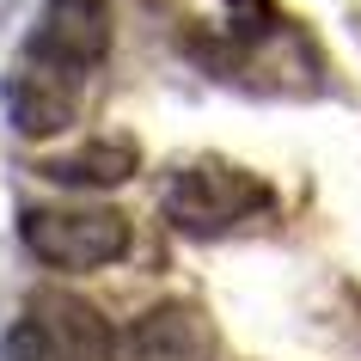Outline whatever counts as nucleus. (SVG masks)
Here are the masks:
<instances>
[{
    "instance_id": "f257e3e1",
    "label": "nucleus",
    "mask_w": 361,
    "mask_h": 361,
    "mask_svg": "<svg viewBox=\"0 0 361 361\" xmlns=\"http://www.w3.org/2000/svg\"><path fill=\"white\" fill-rule=\"evenodd\" d=\"M6 361H116V331L92 300L37 288L6 331Z\"/></svg>"
},
{
    "instance_id": "f03ea898",
    "label": "nucleus",
    "mask_w": 361,
    "mask_h": 361,
    "mask_svg": "<svg viewBox=\"0 0 361 361\" xmlns=\"http://www.w3.org/2000/svg\"><path fill=\"white\" fill-rule=\"evenodd\" d=\"M269 209V184L233 159H184L166 178V221L178 233H227Z\"/></svg>"
},
{
    "instance_id": "7ed1b4c3",
    "label": "nucleus",
    "mask_w": 361,
    "mask_h": 361,
    "mask_svg": "<svg viewBox=\"0 0 361 361\" xmlns=\"http://www.w3.org/2000/svg\"><path fill=\"white\" fill-rule=\"evenodd\" d=\"M104 56H111V0H43V13L25 31L19 68H37L86 92Z\"/></svg>"
},
{
    "instance_id": "20e7f679",
    "label": "nucleus",
    "mask_w": 361,
    "mask_h": 361,
    "mask_svg": "<svg viewBox=\"0 0 361 361\" xmlns=\"http://www.w3.org/2000/svg\"><path fill=\"white\" fill-rule=\"evenodd\" d=\"M19 239L43 269L86 276V269H104L129 251V221L116 209H25Z\"/></svg>"
},
{
    "instance_id": "39448f33",
    "label": "nucleus",
    "mask_w": 361,
    "mask_h": 361,
    "mask_svg": "<svg viewBox=\"0 0 361 361\" xmlns=\"http://www.w3.org/2000/svg\"><path fill=\"white\" fill-rule=\"evenodd\" d=\"M209 355H214V331L190 300L147 306L129 324V337L116 343V361H209Z\"/></svg>"
},
{
    "instance_id": "423d86ee",
    "label": "nucleus",
    "mask_w": 361,
    "mask_h": 361,
    "mask_svg": "<svg viewBox=\"0 0 361 361\" xmlns=\"http://www.w3.org/2000/svg\"><path fill=\"white\" fill-rule=\"evenodd\" d=\"M80 98H86L80 86L49 80V74H37V68H13V74H6V116H13V129L31 135V141L61 135L80 116Z\"/></svg>"
},
{
    "instance_id": "0eeeda50",
    "label": "nucleus",
    "mask_w": 361,
    "mask_h": 361,
    "mask_svg": "<svg viewBox=\"0 0 361 361\" xmlns=\"http://www.w3.org/2000/svg\"><path fill=\"white\" fill-rule=\"evenodd\" d=\"M135 171H141V147H135L129 135H92L86 147L49 159V166H43V178H56V184H92V190H111V184H129Z\"/></svg>"
}]
</instances>
